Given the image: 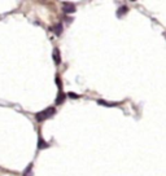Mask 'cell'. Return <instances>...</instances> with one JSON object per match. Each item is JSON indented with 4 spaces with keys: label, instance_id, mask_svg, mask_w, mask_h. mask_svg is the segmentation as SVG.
<instances>
[{
    "label": "cell",
    "instance_id": "9",
    "mask_svg": "<svg viewBox=\"0 0 166 176\" xmlns=\"http://www.w3.org/2000/svg\"><path fill=\"white\" fill-rule=\"evenodd\" d=\"M56 84L58 85V90H60V92H61V90H62V84H61V79H60V76H56Z\"/></svg>",
    "mask_w": 166,
    "mask_h": 176
},
{
    "label": "cell",
    "instance_id": "8",
    "mask_svg": "<svg viewBox=\"0 0 166 176\" xmlns=\"http://www.w3.org/2000/svg\"><path fill=\"white\" fill-rule=\"evenodd\" d=\"M53 31H55V34H57V35H60V34L62 33V26H61V23H58L57 26H55V29H53Z\"/></svg>",
    "mask_w": 166,
    "mask_h": 176
},
{
    "label": "cell",
    "instance_id": "2",
    "mask_svg": "<svg viewBox=\"0 0 166 176\" xmlns=\"http://www.w3.org/2000/svg\"><path fill=\"white\" fill-rule=\"evenodd\" d=\"M64 11L66 13H73L75 12V5L73 3H64Z\"/></svg>",
    "mask_w": 166,
    "mask_h": 176
},
{
    "label": "cell",
    "instance_id": "5",
    "mask_svg": "<svg viewBox=\"0 0 166 176\" xmlns=\"http://www.w3.org/2000/svg\"><path fill=\"white\" fill-rule=\"evenodd\" d=\"M48 146H49V144L46 142V141L39 136V140H38V149H44V148H48Z\"/></svg>",
    "mask_w": 166,
    "mask_h": 176
},
{
    "label": "cell",
    "instance_id": "1",
    "mask_svg": "<svg viewBox=\"0 0 166 176\" xmlns=\"http://www.w3.org/2000/svg\"><path fill=\"white\" fill-rule=\"evenodd\" d=\"M55 108H48V109H46V110H43V111H40V113H36V121H39V122H42V121H46L47 118H51L53 114H55Z\"/></svg>",
    "mask_w": 166,
    "mask_h": 176
},
{
    "label": "cell",
    "instance_id": "6",
    "mask_svg": "<svg viewBox=\"0 0 166 176\" xmlns=\"http://www.w3.org/2000/svg\"><path fill=\"white\" fill-rule=\"evenodd\" d=\"M127 11H129V8L123 5V7H121V8L118 9V12H117V16H118V17H122L125 13H127Z\"/></svg>",
    "mask_w": 166,
    "mask_h": 176
},
{
    "label": "cell",
    "instance_id": "10",
    "mask_svg": "<svg viewBox=\"0 0 166 176\" xmlns=\"http://www.w3.org/2000/svg\"><path fill=\"white\" fill-rule=\"evenodd\" d=\"M69 97H71V99H79V95H75V93H69Z\"/></svg>",
    "mask_w": 166,
    "mask_h": 176
},
{
    "label": "cell",
    "instance_id": "7",
    "mask_svg": "<svg viewBox=\"0 0 166 176\" xmlns=\"http://www.w3.org/2000/svg\"><path fill=\"white\" fill-rule=\"evenodd\" d=\"M65 99H66V95H64L62 92H60V95H58V97L56 99V104H57V105H60V104H62Z\"/></svg>",
    "mask_w": 166,
    "mask_h": 176
},
{
    "label": "cell",
    "instance_id": "4",
    "mask_svg": "<svg viewBox=\"0 0 166 176\" xmlns=\"http://www.w3.org/2000/svg\"><path fill=\"white\" fill-rule=\"evenodd\" d=\"M97 104L99 105H103V106H109V108H113V106H117L118 102H107L104 100H97Z\"/></svg>",
    "mask_w": 166,
    "mask_h": 176
},
{
    "label": "cell",
    "instance_id": "3",
    "mask_svg": "<svg viewBox=\"0 0 166 176\" xmlns=\"http://www.w3.org/2000/svg\"><path fill=\"white\" fill-rule=\"evenodd\" d=\"M53 60H55V63H56V65H58V63L61 62L60 52H58V49H57V48H56V49H53Z\"/></svg>",
    "mask_w": 166,
    "mask_h": 176
}]
</instances>
